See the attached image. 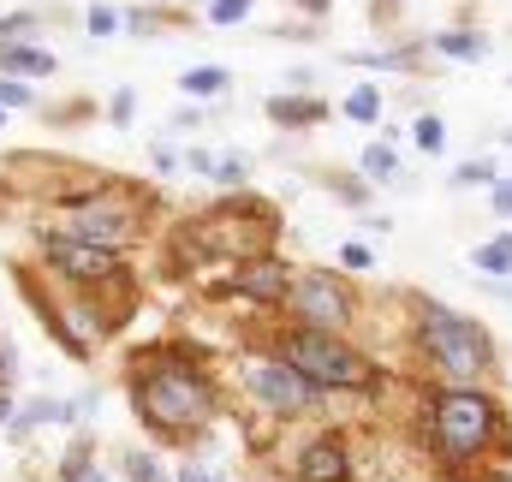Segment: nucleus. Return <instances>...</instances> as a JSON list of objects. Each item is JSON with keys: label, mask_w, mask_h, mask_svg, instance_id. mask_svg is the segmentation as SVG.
Here are the masks:
<instances>
[{"label": "nucleus", "mask_w": 512, "mask_h": 482, "mask_svg": "<svg viewBox=\"0 0 512 482\" xmlns=\"http://www.w3.org/2000/svg\"><path fill=\"white\" fill-rule=\"evenodd\" d=\"M137 405H143V417L149 423H161V429H173V435H185V429H197L203 417H209V381H197L185 363H161L143 387H137Z\"/></svg>", "instance_id": "obj_1"}, {"label": "nucleus", "mask_w": 512, "mask_h": 482, "mask_svg": "<svg viewBox=\"0 0 512 482\" xmlns=\"http://www.w3.org/2000/svg\"><path fill=\"white\" fill-rule=\"evenodd\" d=\"M423 340H429V352L447 363V375H459V381H471V375H483L489 369V334L477 328V322H465V316H453V310H423Z\"/></svg>", "instance_id": "obj_2"}, {"label": "nucleus", "mask_w": 512, "mask_h": 482, "mask_svg": "<svg viewBox=\"0 0 512 482\" xmlns=\"http://www.w3.org/2000/svg\"><path fill=\"white\" fill-rule=\"evenodd\" d=\"M435 435H441L447 459H465L495 435V405L483 393H447L441 411H435Z\"/></svg>", "instance_id": "obj_3"}, {"label": "nucleus", "mask_w": 512, "mask_h": 482, "mask_svg": "<svg viewBox=\"0 0 512 482\" xmlns=\"http://www.w3.org/2000/svg\"><path fill=\"white\" fill-rule=\"evenodd\" d=\"M286 363H298L316 387H352L358 381V358L334 334H286Z\"/></svg>", "instance_id": "obj_4"}, {"label": "nucleus", "mask_w": 512, "mask_h": 482, "mask_svg": "<svg viewBox=\"0 0 512 482\" xmlns=\"http://www.w3.org/2000/svg\"><path fill=\"white\" fill-rule=\"evenodd\" d=\"M251 393L262 405H274V411H304V399H310V375L298 369V363H256L251 369Z\"/></svg>", "instance_id": "obj_5"}, {"label": "nucleus", "mask_w": 512, "mask_h": 482, "mask_svg": "<svg viewBox=\"0 0 512 482\" xmlns=\"http://www.w3.org/2000/svg\"><path fill=\"white\" fill-rule=\"evenodd\" d=\"M48 262L72 280H108L114 274V244H96V239H48Z\"/></svg>", "instance_id": "obj_6"}, {"label": "nucleus", "mask_w": 512, "mask_h": 482, "mask_svg": "<svg viewBox=\"0 0 512 482\" xmlns=\"http://www.w3.org/2000/svg\"><path fill=\"white\" fill-rule=\"evenodd\" d=\"M72 233H78V239H96V244H120L131 233V215L120 203H90V209H78Z\"/></svg>", "instance_id": "obj_7"}, {"label": "nucleus", "mask_w": 512, "mask_h": 482, "mask_svg": "<svg viewBox=\"0 0 512 482\" xmlns=\"http://www.w3.org/2000/svg\"><path fill=\"white\" fill-rule=\"evenodd\" d=\"M292 298H298V310L316 316V322H340V316H346V298H340L334 280H322V274H304V280L292 286Z\"/></svg>", "instance_id": "obj_8"}, {"label": "nucleus", "mask_w": 512, "mask_h": 482, "mask_svg": "<svg viewBox=\"0 0 512 482\" xmlns=\"http://www.w3.org/2000/svg\"><path fill=\"white\" fill-rule=\"evenodd\" d=\"M298 471H304L310 482H340V477H346V453H340L334 441H316V447H304Z\"/></svg>", "instance_id": "obj_9"}, {"label": "nucleus", "mask_w": 512, "mask_h": 482, "mask_svg": "<svg viewBox=\"0 0 512 482\" xmlns=\"http://www.w3.org/2000/svg\"><path fill=\"white\" fill-rule=\"evenodd\" d=\"M0 66H6V72L42 78V72H54V54H42V48H0Z\"/></svg>", "instance_id": "obj_10"}, {"label": "nucleus", "mask_w": 512, "mask_h": 482, "mask_svg": "<svg viewBox=\"0 0 512 482\" xmlns=\"http://www.w3.org/2000/svg\"><path fill=\"white\" fill-rule=\"evenodd\" d=\"M280 286H286V274H280L274 262H262V268H251V274H245V292H251V298H274Z\"/></svg>", "instance_id": "obj_11"}, {"label": "nucleus", "mask_w": 512, "mask_h": 482, "mask_svg": "<svg viewBox=\"0 0 512 482\" xmlns=\"http://www.w3.org/2000/svg\"><path fill=\"white\" fill-rule=\"evenodd\" d=\"M185 90L191 96H221L227 90V72L221 66H197V72H185Z\"/></svg>", "instance_id": "obj_12"}, {"label": "nucleus", "mask_w": 512, "mask_h": 482, "mask_svg": "<svg viewBox=\"0 0 512 482\" xmlns=\"http://www.w3.org/2000/svg\"><path fill=\"white\" fill-rule=\"evenodd\" d=\"M435 48H441V54H453V60H483V42H477V36H465V30H453V36H441Z\"/></svg>", "instance_id": "obj_13"}, {"label": "nucleus", "mask_w": 512, "mask_h": 482, "mask_svg": "<svg viewBox=\"0 0 512 482\" xmlns=\"http://www.w3.org/2000/svg\"><path fill=\"white\" fill-rule=\"evenodd\" d=\"M393 167H399V155H393L387 143H370V149H364V173H370V179H393Z\"/></svg>", "instance_id": "obj_14"}, {"label": "nucleus", "mask_w": 512, "mask_h": 482, "mask_svg": "<svg viewBox=\"0 0 512 482\" xmlns=\"http://www.w3.org/2000/svg\"><path fill=\"white\" fill-rule=\"evenodd\" d=\"M477 268H483V274H507V268H512V239L483 244V250H477Z\"/></svg>", "instance_id": "obj_15"}, {"label": "nucleus", "mask_w": 512, "mask_h": 482, "mask_svg": "<svg viewBox=\"0 0 512 482\" xmlns=\"http://www.w3.org/2000/svg\"><path fill=\"white\" fill-rule=\"evenodd\" d=\"M346 114H352V120H376V114H382V102H376V90H352V96H346Z\"/></svg>", "instance_id": "obj_16"}, {"label": "nucleus", "mask_w": 512, "mask_h": 482, "mask_svg": "<svg viewBox=\"0 0 512 482\" xmlns=\"http://www.w3.org/2000/svg\"><path fill=\"white\" fill-rule=\"evenodd\" d=\"M245 12H251V0H215V6H209V18H215V24H239Z\"/></svg>", "instance_id": "obj_17"}, {"label": "nucleus", "mask_w": 512, "mask_h": 482, "mask_svg": "<svg viewBox=\"0 0 512 482\" xmlns=\"http://www.w3.org/2000/svg\"><path fill=\"white\" fill-rule=\"evenodd\" d=\"M126 471L137 482H161V471H155V459H149V453H126Z\"/></svg>", "instance_id": "obj_18"}, {"label": "nucleus", "mask_w": 512, "mask_h": 482, "mask_svg": "<svg viewBox=\"0 0 512 482\" xmlns=\"http://www.w3.org/2000/svg\"><path fill=\"white\" fill-rule=\"evenodd\" d=\"M90 30H96V36H114V30H120L114 6H90Z\"/></svg>", "instance_id": "obj_19"}, {"label": "nucleus", "mask_w": 512, "mask_h": 482, "mask_svg": "<svg viewBox=\"0 0 512 482\" xmlns=\"http://www.w3.org/2000/svg\"><path fill=\"white\" fill-rule=\"evenodd\" d=\"M417 143H423V149H441V120H435V114L417 120Z\"/></svg>", "instance_id": "obj_20"}, {"label": "nucleus", "mask_w": 512, "mask_h": 482, "mask_svg": "<svg viewBox=\"0 0 512 482\" xmlns=\"http://www.w3.org/2000/svg\"><path fill=\"white\" fill-rule=\"evenodd\" d=\"M310 114H316V108H310V102H304V108H298V102H274V120H310Z\"/></svg>", "instance_id": "obj_21"}, {"label": "nucleus", "mask_w": 512, "mask_h": 482, "mask_svg": "<svg viewBox=\"0 0 512 482\" xmlns=\"http://www.w3.org/2000/svg\"><path fill=\"white\" fill-rule=\"evenodd\" d=\"M24 102H30L24 84H0V108H24Z\"/></svg>", "instance_id": "obj_22"}, {"label": "nucleus", "mask_w": 512, "mask_h": 482, "mask_svg": "<svg viewBox=\"0 0 512 482\" xmlns=\"http://www.w3.org/2000/svg\"><path fill=\"white\" fill-rule=\"evenodd\" d=\"M477 179H495V167H483V161H471V167H459V185H477Z\"/></svg>", "instance_id": "obj_23"}, {"label": "nucleus", "mask_w": 512, "mask_h": 482, "mask_svg": "<svg viewBox=\"0 0 512 482\" xmlns=\"http://www.w3.org/2000/svg\"><path fill=\"white\" fill-rule=\"evenodd\" d=\"M346 268H370V250L364 244H346Z\"/></svg>", "instance_id": "obj_24"}, {"label": "nucleus", "mask_w": 512, "mask_h": 482, "mask_svg": "<svg viewBox=\"0 0 512 482\" xmlns=\"http://www.w3.org/2000/svg\"><path fill=\"white\" fill-rule=\"evenodd\" d=\"M179 482H221V477H215V471H203V465H185V471H179Z\"/></svg>", "instance_id": "obj_25"}, {"label": "nucleus", "mask_w": 512, "mask_h": 482, "mask_svg": "<svg viewBox=\"0 0 512 482\" xmlns=\"http://www.w3.org/2000/svg\"><path fill=\"white\" fill-rule=\"evenodd\" d=\"M495 209H501V215H512V185H495Z\"/></svg>", "instance_id": "obj_26"}, {"label": "nucleus", "mask_w": 512, "mask_h": 482, "mask_svg": "<svg viewBox=\"0 0 512 482\" xmlns=\"http://www.w3.org/2000/svg\"><path fill=\"white\" fill-rule=\"evenodd\" d=\"M0 381H12V346L0 340Z\"/></svg>", "instance_id": "obj_27"}, {"label": "nucleus", "mask_w": 512, "mask_h": 482, "mask_svg": "<svg viewBox=\"0 0 512 482\" xmlns=\"http://www.w3.org/2000/svg\"><path fill=\"white\" fill-rule=\"evenodd\" d=\"M6 417H12V405H6V393H0V423H6Z\"/></svg>", "instance_id": "obj_28"}, {"label": "nucleus", "mask_w": 512, "mask_h": 482, "mask_svg": "<svg viewBox=\"0 0 512 482\" xmlns=\"http://www.w3.org/2000/svg\"><path fill=\"white\" fill-rule=\"evenodd\" d=\"M310 6H328V0H310Z\"/></svg>", "instance_id": "obj_29"}, {"label": "nucleus", "mask_w": 512, "mask_h": 482, "mask_svg": "<svg viewBox=\"0 0 512 482\" xmlns=\"http://www.w3.org/2000/svg\"><path fill=\"white\" fill-rule=\"evenodd\" d=\"M495 482H512V477H495Z\"/></svg>", "instance_id": "obj_30"}, {"label": "nucleus", "mask_w": 512, "mask_h": 482, "mask_svg": "<svg viewBox=\"0 0 512 482\" xmlns=\"http://www.w3.org/2000/svg\"><path fill=\"white\" fill-rule=\"evenodd\" d=\"M90 482H102V477H90Z\"/></svg>", "instance_id": "obj_31"}]
</instances>
